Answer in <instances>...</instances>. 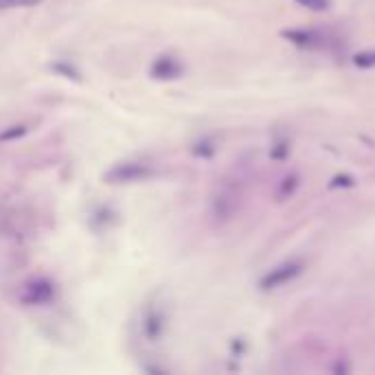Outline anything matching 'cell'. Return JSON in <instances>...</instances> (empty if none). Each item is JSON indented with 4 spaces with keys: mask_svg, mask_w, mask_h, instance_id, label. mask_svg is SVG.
Wrapping results in <instances>:
<instances>
[{
    "mask_svg": "<svg viewBox=\"0 0 375 375\" xmlns=\"http://www.w3.org/2000/svg\"><path fill=\"white\" fill-rule=\"evenodd\" d=\"M154 176V169L145 162L137 160H128V162H118L114 167H110L103 174V180L108 185H130V183H143Z\"/></svg>",
    "mask_w": 375,
    "mask_h": 375,
    "instance_id": "6da1fadb",
    "label": "cell"
},
{
    "mask_svg": "<svg viewBox=\"0 0 375 375\" xmlns=\"http://www.w3.org/2000/svg\"><path fill=\"white\" fill-rule=\"evenodd\" d=\"M55 298V286L47 277L29 279L18 292V301L22 305H47Z\"/></svg>",
    "mask_w": 375,
    "mask_h": 375,
    "instance_id": "7a4b0ae2",
    "label": "cell"
},
{
    "mask_svg": "<svg viewBox=\"0 0 375 375\" xmlns=\"http://www.w3.org/2000/svg\"><path fill=\"white\" fill-rule=\"evenodd\" d=\"M303 273V261H286L277 268H273L270 273L261 279V288L263 290H275L290 283L292 279H296Z\"/></svg>",
    "mask_w": 375,
    "mask_h": 375,
    "instance_id": "3957f363",
    "label": "cell"
},
{
    "mask_svg": "<svg viewBox=\"0 0 375 375\" xmlns=\"http://www.w3.org/2000/svg\"><path fill=\"white\" fill-rule=\"evenodd\" d=\"M183 70H185L183 62L174 55H160L149 66V75L158 82H174L183 75Z\"/></svg>",
    "mask_w": 375,
    "mask_h": 375,
    "instance_id": "277c9868",
    "label": "cell"
},
{
    "mask_svg": "<svg viewBox=\"0 0 375 375\" xmlns=\"http://www.w3.org/2000/svg\"><path fill=\"white\" fill-rule=\"evenodd\" d=\"M237 193L233 189H222L217 196L213 198V204H211V211H213V217L220 220V222H227L235 215L237 211Z\"/></svg>",
    "mask_w": 375,
    "mask_h": 375,
    "instance_id": "5b68a950",
    "label": "cell"
},
{
    "mask_svg": "<svg viewBox=\"0 0 375 375\" xmlns=\"http://www.w3.org/2000/svg\"><path fill=\"white\" fill-rule=\"evenodd\" d=\"M141 332H143L145 340H149V342L160 340L162 332H164V316H162V312L147 309L145 316H143V323H141Z\"/></svg>",
    "mask_w": 375,
    "mask_h": 375,
    "instance_id": "8992f818",
    "label": "cell"
},
{
    "mask_svg": "<svg viewBox=\"0 0 375 375\" xmlns=\"http://www.w3.org/2000/svg\"><path fill=\"white\" fill-rule=\"evenodd\" d=\"M51 70L57 72V75H62V77H66V79H75V82H79V79H82V72H79L77 68H75L72 64L64 62V59H59V62L51 64Z\"/></svg>",
    "mask_w": 375,
    "mask_h": 375,
    "instance_id": "52a82bcc",
    "label": "cell"
},
{
    "mask_svg": "<svg viewBox=\"0 0 375 375\" xmlns=\"http://www.w3.org/2000/svg\"><path fill=\"white\" fill-rule=\"evenodd\" d=\"M24 134H29V125H22V123H18V125H9V128H5V130H0V143L18 141V139L24 137Z\"/></svg>",
    "mask_w": 375,
    "mask_h": 375,
    "instance_id": "ba28073f",
    "label": "cell"
},
{
    "mask_svg": "<svg viewBox=\"0 0 375 375\" xmlns=\"http://www.w3.org/2000/svg\"><path fill=\"white\" fill-rule=\"evenodd\" d=\"M191 152L196 156H202V158H211L215 154V147H213L211 141H198L196 145H193Z\"/></svg>",
    "mask_w": 375,
    "mask_h": 375,
    "instance_id": "9c48e42d",
    "label": "cell"
},
{
    "mask_svg": "<svg viewBox=\"0 0 375 375\" xmlns=\"http://www.w3.org/2000/svg\"><path fill=\"white\" fill-rule=\"evenodd\" d=\"M42 0H0V9H16V7H33Z\"/></svg>",
    "mask_w": 375,
    "mask_h": 375,
    "instance_id": "30bf717a",
    "label": "cell"
},
{
    "mask_svg": "<svg viewBox=\"0 0 375 375\" xmlns=\"http://www.w3.org/2000/svg\"><path fill=\"white\" fill-rule=\"evenodd\" d=\"M298 5L309 9V11H325L329 9V0H296Z\"/></svg>",
    "mask_w": 375,
    "mask_h": 375,
    "instance_id": "8fae6325",
    "label": "cell"
},
{
    "mask_svg": "<svg viewBox=\"0 0 375 375\" xmlns=\"http://www.w3.org/2000/svg\"><path fill=\"white\" fill-rule=\"evenodd\" d=\"M283 36L290 38V40H292V42H296V44H309V40H312V36H309V33H305V31H286Z\"/></svg>",
    "mask_w": 375,
    "mask_h": 375,
    "instance_id": "7c38bea8",
    "label": "cell"
}]
</instances>
